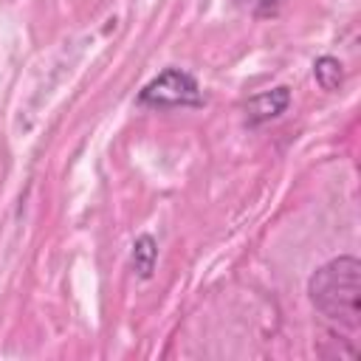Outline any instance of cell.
Instances as JSON below:
<instances>
[{"instance_id":"6da1fadb","label":"cell","mask_w":361,"mask_h":361,"mask_svg":"<svg viewBox=\"0 0 361 361\" xmlns=\"http://www.w3.org/2000/svg\"><path fill=\"white\" fill-rule=\"evenodd\" d=\"M307 293L322 316H327L344 327H358L361 262L355 257L330 259L310 276Z\"/></svg>"},{"instance_id":"7a4b0ae2","label":"cell","mask_w":361,"mask_h":361,"mask_svg":"<svg viewBox=\"0 0 361 361\" xmlns=\"http://www.w3.org/2000/svg\"><path fill=\"white\" fill-rule=\"evenodd\" d=\"M138 104L144 107H200L203 104V93L195 82L192 73L180 71V68H166L164 73H158L149 85H144V90L138 93Z\"/></svg>"},{"instance_id":"3957f363","label":"cell","mask_w":361,"mask_h":361,"mask_svg":"<svg viewBox=\"0 0 361 361\" xmlns=\"http://www.w3.org/2000/svg\"><path fill=\"white\" fill-rule=\"evenodd\" d=\"M288 102H290L288 87H274V90H265V93L254 96V99L245 104L248 124H262V121H268V118H276L279 113H285Z\"/></svg>"},{"instance_id":"277c9868","label":"cell","mask_w":361,"mask_h":361,"mask_svg":"<svg viewBox=\"0 0 361 361\" xmlns=\"http://www.w3.org/2000/svg\"><path fill=\"white\" fill-rule=\"evenodd\" d=\"M155 259H158V245L149 234H141L135 243H133V268L141 279H149L152 271H155Z\"/></svg>"},{"instance_id":"5b68a950","label":"cell","mask_w":361,"mask_h":361,"mask_svg":"<svg viewBox=\"0 0 361 361\" xmlns=\"http://www.w3.org/2000/svg\"><path fill=\"white\" fill-rule=\"evenodd\" d=\"M313 76H316V82H319L324 90H336V87L341 85L344 71H341V62H338L336 56H319V59L313 62Z\"/></svg>"},{"instance_id":"8992f818","label":"cell","mask_w":361,"mask_h":361,"mask_svg":"<svg viewBox=\"0 0 361 361\" xmlns=\"http://www.w3.org/2000/svg\"><path fill=\"white\" fill-rule=\"evenodd\" d=\"M276 3H279V0H237V6H243V8H248V11H257V14L274 8Z\"/></svg>"}]
</instances>
